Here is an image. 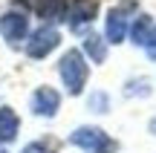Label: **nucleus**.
Returning <instances> with one entry per match:
<instances>
[{"label":"nucleus","instance_id":"obj_14","mask_svg":"<svg viewBox=\"0 0 156 153\" xmlns=\"http://www.w3.org/2000/svg\"><path fill=\"white\" fill-rule=\"evenodd\" d=\"M20 153H46V150H44V144H38V142H32V144H26V148H23Z\"/></svg>","mask_w":156,"mask_h":153},{"label":"nucleus","instance_id":"obj_8","mask_svg":"<svg viewBox=\"0 0 156 153\" xmlns=\"http://www.w3.org/2000/svg\"><path fill=\"white\" fill-rule=\"evenodd\" d=\"M95 12H98V0H75L67 12V23L69 29H81L87 23L95 20Z\"/></svg>","mask_w":156,"mask_h":153},{"label":"nucleus","instance_id":"obj_9","mask_svg":"<svg viewBox=\"0 0 156 153\" xmlns=\"http://www.w3.org/2000/svg\"><path fill=\"white\" fill-rule=\"evenodd\" d=\"M17 130H20V119H17V113L12 107H0V144L12 142V139L17 136Z\"/></svg>","mask_w":156,"mask_h":153},{"label":"nucleus","instance_id":"obj_2","mask_svg":"<svg viewBox=\"0 0 156 153\" xmlns=\"http://www.w3.org/2000/svg\"><path fill=\"white\" fill-rule=\"evenodd\" d=\"M69 142L84 153H116L119 150V142L110 139L101 127H75L69 133Z\"/></svg>","mask_w":156,"mask_h":153},{"label":"nucleus","instance_id":"obj_15","mask_svg":"<svg viewBox=\"0 0 156 153\" xmlns=\"http://www.w3.org/2000/svg\"><path fill=\"white\" fill-rule=\"evenodd\" d=\"M0 153H6V150H3V148H0Z\"/></svg>","mask_w":156,"mask_h":153},{"label":"nucleus","instance_id":"obj_10","mask_svg":"<svg viewBox=\"0 0 156 153\" xmlns=\"http://www.w3.org/2000/svg\"><path fill=\"white\" fill-rule=\"evenodd\" d=\"M151 29H153V20L147 15H139L133 23H130V38H133L136 46H145L147 38H151Z\"/></svg>","mask_w":156,"mask_h":153},{"label":"nucleus","instance_id":"obj_6","mask_svg":"<svg viewBox=\"0 0 156 153\" xmlns=\"http://www.w3.org/2000/svg\"><path fill=\"white\" fill-rule=\"evenodd\" d=\"M32 110L38 116H44V119H52V116L61 110V92L52 90V87H38V90L32 92Z\"/></svg>","mask_w":156,"mask_h":153},{"label":"nucleus","instance_id":"obj_12","mask_svg":"<svg viewBox=\"0 0 156 153\" xmlns=\"http://www.w3.org/2000/svg\"><path fill=\"white\" fill-rule=\"evenodd\" d=\"M90 104L95 107V113H104V110H107V96H104V92H95V96L90 98Z\"/></svg>","mask_w":156,"mask_h":153},{"label":"nucleus","instance_id":"obj_5","mask_svg":"<svg viewBox=\"0 0 156 153\" xmlns=\"http://www.w3.org/2000/svg\"><path fill=\"white\" fill-rule=\"evenodd\" d=\"M17 6L46 17V20H67L69 0H17Z\"/></svg>","mask_w":156,"mask_h":153},{"label":"nucleus","instance_id":"obj_13","mask_svg":"<svg viewBox=\"0 0 156 153\" xmlns=\"http://www.w3.org/2000/svg\"><path fill=\"white\" fill-rule=\"evenodd\" d=\"M145 49H147V55L156 61V26L151 29V38H147V43H145Z\"/></svg>","mask_w":156,"mask_h":153},{"label":"nucleus","instance_id":"obj_7","mask_svg":"<svg viewBox=\"0 0 156 153\" xmlns=\"http://www.w3.org/2000/svg\"><path fill=\"white\" fill-rule=\"evenodd\" d=\"M130 9H133V3H119L116 9H110V15H107V43H122L124 40Z\"/></svg>","mask_w":156,"mask_h":153},{"label":"nucleus","instance_id":"obj_4","mask_svg":"<svg viewBox=\"0 0 156 153\" xmlns=\"http://www.w3.org/2000/svg\"><path fill=\"white\" fill-rule=\"evenodd\" d=\"M0 35L9 40L12 46H17L20 40L29 38V17L23 12H6L0 17Z\"/></svg>","mask_w":156,"mask_h":153},{"label":"nucleus","instance_id":"obj_11","mask_svg":"<svg viewBox=\"0 0 156 153\" xmlns=\"http://www.w3.org/2000/svg\"><path fill=\"white\" fill-rule=\"evenodd\" d=\"M84 52L90 55L93 64H104V58H107V40H101L98 35H90V38L84 40Z\"/></svg>","mask_w":156,"mask_h":153},{"label":"nucleus","instance_id":"obj_3","mask_svg":"<svg viewBox=\"0 0 156 153\" xmlns=\"http://www.w3.org/2000/svg\"><path fill=\"white\" fill-rule=\"evenodd\" d=\"M58 43H61V32H58L55 26H41L38 32L29 35V40H26V55L29 58H46Z\"/></svg>","mask_w":156,"mask_h":153},{"label":"nucleus","instance_id":"obj_1","mask_svg":"<svg viewBox=\"0 0 156 153\" xmlns=\"http://www.w3.org/2000/svg\"><path fill=\"white\" fill-rule=\"evenodd\" d=\"M58 72H61L64 87H67L69 96H81V92H84L90 67H87V61H84V55L78 49H67V55H64L61 64H58Z\"/></svg>","mask_w":156,"mask_h":153}]
</instances>
